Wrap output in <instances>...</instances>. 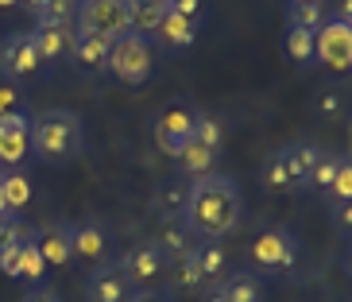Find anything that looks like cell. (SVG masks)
Returning a JSON list of instances; mask_svg holds the SVG:
<instances>
[{"label":"cell","instance_id":"cell-1","mask_svg":"<svg viewBox=\"0 0 352 302\" xmlns=\"http://www.w3.org/2000/svg\"><path fill=\"white\" fill-rule=\"evenodd\" d=\"M244 217V194L232 175H206L186 182V202H182V229L194 240H225L236 233Z\"/></svg>","mask_w":352,"mask_h":302},{"label":"cell","instance_id":"cell-2","mask_svg":"<svg viewBox=\"0 0 352 302\" xmlns=\"http://www.w3.org/2000/svg\"><path fill=\"white\" fill-rule=\"evenodd\" d=\"M32 155L39 163H70L85 151V120L74 109H39L32 113Z\"/></svg>","mask_w":352,"mask_h":302},{"label":"cell","instance_id":"cell-3","mask_svg":"<svg viewBox=\"0 0 352 302\" xmlns=\"http://www.w3.org/2000/svg\"><path fill=\"white\" fill-rule=\"evenodd\" d=\"M248 256H252L256 275H263V279H267V275H290L302 260V244L287 225H271V229H263L252 240Z\"/></svg>","mask_w":352,"mask_h":302},{"label":"cell","instance_id":"cell-4","mask_svg":"<svg viewBox=\"0 0 352 302\" xmlns=\"http://www.w3.org/2000/svg\"><path fill=\"white\" fill-rule=\"evenodd\" d=\"M109 70H113L124 85H144L147 78H151V70H155V47H151V39L132 35V32L113 39Z\"/></svg>","mask_w":352,"mask_h":302},{"label":"cell","instance_id":"cell-5","mask_svg":"<svg viewBox=\"0 0 352 302\" xmlns=\"http://www.w3.org/2000/svg\"><path fill=\"white\" fill-rule=\"evenodd\" d=\"M128 16H132V0H78L74 28L97 32L104 39H120L128 35Z\"/></svg>","mask_w":352,"mask_h":302},{"label":"cell","instance_id":"cell-6","mask_svg":"<svg viewBox=\"0 0 352 302\" xmlns=\"http://www.w3.org/2000/svg\"><path fill=\"white\" fill-rule=\"evenodd\" d=\"M314 66H325L333 74H344L352 66V23L325 20L314 32Z\"/></svg>","mask_w":352,"mask_h":302},{"label":"cell","instance_id":"cell-7","mask_svg":"<svg viewBox=\"0 0 352 302\" xmlns=\"http://www.w3.org/2000/svg\"><path fill=\"white\" fill-rule=\"evenodd\" d=\"M116 263L124 268V275H128V283H132V287H151V283H159L166 275V268H170V260H166V252L159 248L155 237H147V240H140V244H132V248H128Z\"/></svg>","mask_w":352,"mask_h":302},{"label":"cell","instance_id":"cell-8","mask_svg":"<svg viewBox=\"0 0 352 302\" xmlns=\"http://www.w3.org/2000/svg\"><path fill=\"white\" fill-rule=\"evenodd\" d=\"M32 113L16 109V113L0 116V167L4 171H23V163L32 159Z\"/></svg>","mask_w":352,"mask_h":302},{"label":"cell","instance_id":"cell-9","mask_svg":"<svg viewBox=\"0 0 352 302\" xmlns=\"http://www.w3.org/2000/svg\"><path fill=\"white\" fill-rule=\"evenodd\" d=\"M109 244H113V229L101 217H82L78 225H70V252L89 268L109 260Z\"/></svg>","mask_w":352,"mask_h":302},{"label":"cell","instance_id":"cell-10","mask_svg":"<svg viewBox=\"0 0 352 302\" xmlns=\"http://www.w3.org/2000/svg\"><path fill=\"white\" fill-rule=\"evenodd\" d=\"M190 140H194V109L170 105V109H163L155 116V147L163 155L175 159L182 151V144H190Z\"/></svg>","mask_w":352,"mask_h":302},{"label":"cell","instance_id":"cell-11","mask_svg":"<svg viewBox=\"0 0 352 302\" xmlns=\"http://www.w3.org/2000/svg\"><path fill=\"white\" fill-rule=\"evenodd\" d=\"M109 51H113V39H104L97 32H85V28H74V43L66 63L82 74H101L109 70Z\"/></svg>","mask_w":352,"mask_h":302},{"label":"cell","instance_id":"cell-12","mask_svg":"<svg viewBox=\"0 0 352 302\" xmlns=\"http://www.w3.org/2000/svg\"><path fill=\"white\" fill-rule=\"evenodd\" d=\"M128 294H132V283H128L120 263L104 260L89 268V275H85V299L89 302H128Z\"/></svg>","mask_w":352,"mask_h":302},{"label":"cell","instance_id":"cell-13","mask_svg":"<svg viewBox=\"0 0 352 302\" xmlns=\"http://www.w3.org/2000/svg\"><path fill=\"white\" fill-rule=\"evenodd\" d=\"M32 237H35V248H39L47 268H66V263L74 260L70 225H66V221H51V225H43V229H32Z\"/></svg>","mask_w":352,"mask_h":302},{"label":"cell","instance_id":"cell-14","mask_svg":"<svg viewBox=\"0 0 352 302\" xmlns=\"http://www.w3.org/2000/svg\"><path fill=\"white\" fill-rule=\"evenodd\" d=\"M194 263H197V275L206 283V291H217L221 279L228 275V248L225 240H197L194 244Z\"/></svg>","mask_w":352,"mask_h":302},{"label":"cell","instance_id":"cell-15","mask_svg":"<svg viewBox=\"0 0 352 302\" xmlns=\"http://www.w3.org/2000/svg\"><path fill=\"white\" fill-rule=\"evenodd\" d=\"M32 43H35V51H39L43 63H63L66 54H70L74 28H58V23H43V20H35V28H32Z\"/></svg>","mask_w":352,"mask_h":302},{"label":"cell","instance_id":"cell-16","mask_svg":"<svg viewBox=\"0 0 352 302\" xmlns=\"http://www.w3.org/2000/svg\"><path fill=\"white\" fill-rule=\"evenodd\" d=\"M197 32H201V28H197L194 20H186V16H178V12H163V23H159V32L151 35V39L159 43V47H163V51H186L190 43L197 39Z\"/></svg>","mask_w":352,"mask_h":302},{"label":"cell","instance_id":"cell-17","mask_svg":"<svg viewBox=\"0 0 352 302\" xmlns=\"http://www.w3.org/2000/svg\"><path fill=\"white\" fill-rule=\"evenodd\" d=\"M259 186L267 190V194H287V190H294V167H290L287 144L275 147V151L263 159V167H259Z\"/></svg>","mask_w":352,"mask_h":302},{"label":"cell","instance_id":"cell-18","mask_svg":"<svg viewBox=\"0 0 352 302\" xmlns=\"http://www.w3.org/2000/svg\"><path fill=\"white\" fill-rule=\"evenodd\" d=\"M217 294L225 302H263V275H256L252 268L228 271L225 279H221Z\"/></svg>","mask_w":352,"mask_h":302},{"label":"cell","instance_id":"cell-19","mask_svg":"<svg viewBox=\"0 0 352 302\" xmlns=\"http://www.w3.org/2000/svg\"><path fill=\"white\" fill-rule=\"evenodd\" d=\"M175 167H178V175L186 178V182L206 178V175L217 171V151H209V147H201L197 140H190V144H182V151L175 155Z\"/></svg>","mask_w":352,"mask_h":302},{"label":"cell","instance_id":"cell-20","mask_svg":"<svg viewBox=\"0 0 352 302\" xmlns=\"http://www.w3.org/2000/svg\"><path fill=\"white\" fill-rule=\"evenodd\" d=\"M43 70V58L32 43V32H20L16 35V51H12V63H8V82H32L35 74Z\"/></svg>","mask_w":352,"mask_h":302},{"label":"cell","instance_id":"cell-21","mask_svg":"<svg viewBox=\"0 0 352 302\" xmlns=\"http://www.w3.org/2000/svg\"><path fill=\"white\" fill-rule=\"evenodd\" d=\"M163 279H166V294H201V291H206V283H201V275H197L194 256L175 260L170 268H166Z\"/></svg>","mask_w":352,"mask_h":302},{"label":"cell","instance_id":"cell-22","mask_svg":"<svg viewBox=\"0 0 352 302\" xmlns=\"http://www.w3.org/2000/svg\"><path fill=\"white\" fill-rule=\"evenodd\" d=\"M287 151H290V167H294V190H306L310 171L321 155V144H314V140H294V144H287Z\"/></svg>","mask_w":352,"mask_h":302},{"label":"cell","instance_id":"cell-23","mask_svg":"<svg viewBox=\"0 0 352 302\" xmlns=\"http://www.w3.org/2000/svg\"><path fill=\"white\" fill-rule=\"evenodd\" d=\"M159 23H163V4L159 0H132V16H128V32L132 35H151L159 32Z\"/></svg>","mask_w":352,"mask_h":302},{"label":"cell","instance_id":"cell-24","mask_svg":"<svg viewBox=\"0 0 352 302\" xmlns=\"http://www.w3.org/2000/svg\"><path fill=\"white\" fill-rule=\"evenodd\" d=\"M159 240V248L166 252V260L175 263V260H186L190 252H194V244L197 240L190 237L186 229H182V221L178 217H166V229H163V237H155Z\"/></svg>","mask_w":352,"mask_h":302},{"label":"cell","instance_id":"cell-25","mask_svg":"<svg viewBox=\"0 0 352 302\" xmlns=\"http://www.w3.org/2000/svg\"><path fill=\"white\" fill-rule=\"evenodd\" d=\"M329 20L325 0H306V4H287V28H302V32H318Z\"/></svg>","mask_w":352,"mask_h":302},{"label":"cell","instance_id":"cell-26","mask_svg":"<svg viewBox=\"0 0 352 302\" xmlns=\"http://www.w3.org/2000/svg\"><path fill=\"white\" fill-rule=\"evenodd\" d=\"M283 51H287V58H290L294 66L310 70V66H314V32L287 28V35H283Z\"/></svg>","mask_w":352,"mask_h":302},{"label":"cell","instance_id":"cell-27","mask_svg":"<svg viewBox=\"0 0 352 302\" xmlns=\"http://www.w3.org/2000/svg\"><path fill=\"white\" fill-rule=\"evenodd\" d=\"M0 190H4V202H8L12 213H20L32 202V182L23 171H0Z\"/></svg>","mask_w":352,"mask_h":302},{"label":"cell","instance_id":"cell-28","mask_svg":"<svg viewBox=\"0 0 352 302\" xmlns=\"http://www.w3.org/2000/svg\"><path fill=\"white\" fill-rule=\"evenodd\" d=\"M341 159H344V155H337V151H329V147H321V155H318V163H314V171H310V182H306V190L329 194L333 175H337V167H341Z\"/></svg>","mask_w":352,"mask_h":302},{"label":"cell","instance_id":"cell-29","mask_svg":"<svg viewBox=\"0 0 352 302\" xmlns=\"http://www.w3.org/2000/svg\"><path fill=\"white\" fill-rule=\"evenodd\" d=\"M43 271H47V263H43L39 248H35V237H28V240H23V252H20V263H16V279L39 287V283H43Z\"/></svg>","mask_w":352,"mask_h":302},{"label":"cell","instance_id":"cell-30","mask_svg":"<svg viewBox=\"0 0 352 302\" xmlns=\"http://www.w3.org/2000/svg\"><path fill=\"white\" fill-rule=\"evenodd\" d=\"M194 140L209 151H221L225 144V125H221L213 113H194Z\"/></svg>","mask_w":352,"mask_h":302},{"label":"cell","instance_id":"cell-31","mask_svg":"<svg viewBox=\"0 0 352 302\" xmlns=\"http://www.w3.org/2000/svg\"><path fill=\"white\" fill-rule=\"evenodd\" d=\"M74 16H78V0H51V4H47L35 20L58 23V28H74Z\"/></svg>","mask_w":352,"mask_h":302},{"label":"cell","instance_id":"cell-32","mask_svg":"<svg viewBox=\"0 0 352 302\" xmlns=\"http://www.w3.org/2000/svg\"><path fill=\"white\" fill-rule=\"evenodd\" d=\"M329 206H337V202H352V159L344 155L341 167H337V175H333V186H329Z\"/></svg>","mask_w":352,"mask_h":302},{"label":"cell","instance_id":"cell-33","mask_svg":"<svg viewBox=\"0 0 352 302\" xmlns=\"http://www.w3.org/2000/svg\"><path fill=\"white\" fill-rule=\"evenodd\" d=\"M314 113L325 116V120H337V116L344 113V94L341 89H321V94L314 97Z\"/></svg>","mask_w":352,"mask_h":302},{"label":"cell","instance_id":"cell-34","mask_svg":"<svg viewBox=\"0 0 352 302\" xmlns=\"http://www.w3.org/2000/svg\"><path fill=\"white\" fill-rule=\"evenodd\" d=\"M28 233H32V225L23 221V213H4V217H0V248L12 244V240L28 237Z\"/></svg>","mask_w":352,"mask_h":302},{"label":"cell","instance_id":"cell-35","mask_svg":"<svg viewBox=\"0 0 352 302\" xmlns=\"http://www.w3.org/2000/svg\"><path fill=\"white\" fill-rule=\"evenodd\" d=\"M163 213H170V217H178L182 213V202H186V178H178V182H170V186L163 190Z\"/></svg>","mask_w":352,"mask_h":302},{"label":"cell","instance_id":"cell-36","mask_svg":"<svg viewBox=\"0 0 352 302\" xmlns=\"http://www.w3.org/2000/svg\"><path fill=\"white\" fill-rule=\"evenodd\" d=\"M16 109H23V101H20V85H16V82H0V116L16 113Z\"/></svg>","mask_w":352,"mask_h":302},{"label":"cell","instance_id":"cell-37","mask_svg":"<svg viewBox=\"0 0 352 302\" xmlns=\"http://www.w3.org/2000/svg\"><path fill=\"white\" fill-rule=\"evenodd\" d=\"M178 16H186V20H194L197 28H201V16H206V0H175V8Z\"/></svg>","mask_w":352,"mask_h":302},{"label":"cell","instance_id":"cell-38","mask_svg":"<svg viewBox=\"0 0 352 302\" xmlns=\"http://www.w3.org/2000/svg\"><path fill=\"white\" fill-rule=\"evenodd\" d=\"M329 217H333V225H337V233H349L352 229V202H337V206H329Z\"/></svg>","mask_w":352,"mask_h":302},{"label":"cell","instance_id":"cell-39","mask_svg":"<svg viewBox=\"0 0 352 302\" xmlns=\"http://www.w3.org/2000/svg\"><path fill=\"white\" fill-rule=\"evenodd\" d=\"M128 302H170V299H166V294H159L155 287H132Z\"/></svg>","mask_w":352,"mask_h":302},{"label":"cell","instance_id":"cell-40","mask_svg":"<svg viewBox=\"0 0 352 302\" xmlns=\"http://www.w3.org/2000/svg\"><path fill=\"white\" fill-rule=\"evenodd\" d=\"M23 302H63V299H58V291H51V287L39 283V287H32V291L23 294Z\"/></svg>","mask_w":352,"mask_h":302},{"label":"cell","instance_id":"cell-41","mask_svg":"<svg viewBox=\"0 0 352 302\" xmlns=\"http://www.w3.org/2000/svg\"><path fill=\"white\" fill-rule=\"evenodd\" d=\"M20 4H23L28 12H35V16H39V12L47 8V4H51V0H20Z\"/></svg>","mask_w":352,"mask_h":302},{"label":"cell","instance_id":"cell-42","mask_svg":"<svg viewBox=\"0 0 352 302\" xmlns=\"http://www.w3.org/2000/svg\"><path fill=\"white\" fill-rule=\"evenodd\" d=\"M4 213H12V209H8V202H4V190H0V217H4Z\"/></svg>","mask_w":352,"mask_h":302},{"label":"cell","instance_id":"cell-43","mask_svg":"<svg viewBox=\"0 0 352 302\" xmlns=\"http://www.w3.org/2000/svg\"><path fill=\"white\" fill-rule=\"evenodd\" d=\"M206 302H225V299H221L217 291H209V299H206Z\"/></svg>","mask_w":352,"mask_h":302},{"label":"cell","instance_id":"cell-44","mask_svg":"<svg viewBox=\"0 0 352 302\" xmlns=\"http://www.w3.org/2000/svg\"><path fill=\"white\" fill-rule=\"evenodd\" d=\"M159 4H163V12H170V8H175V0H159Z\"/></svg>","mask_w":352,"mask_h":302},{"label":"cell","instance_id":"cell-45","mask_svg":"<svg viewBox=\"0 0 352 302\" xmlns=\"http://www.w3.org/2000/svg\"><path fill=\"white\" fill-rule=\"evenodd\" d=\"M12 4H20V0H0V8H12Z\"/></svg>","mask_w":352,"mask_h":302},{"label":"cell","instance_id":"cell-46","mask_svg":"<svg viewBox=\"0 0 352 302\" xmlns=\"http://www.w3.org/2000/svg\"><path fill=\"white\" fill-rule=\"evenodd\" d=\"M287 4H306V0H287Z\"/></svg>","mask_w":352,"mask_h":302}]
</instances>
